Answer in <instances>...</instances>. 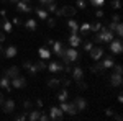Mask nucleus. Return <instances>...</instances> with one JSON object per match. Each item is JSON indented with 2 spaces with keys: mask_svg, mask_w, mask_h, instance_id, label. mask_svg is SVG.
<instances>
[{
  "mask_svg": "<svg viewBox=\"0 0 123 121\" xmlns=\"http://www.w3.org/2000/svg\"><path fill=\"white\" fill-rule=\"evenodd\" d=\"M104 54H105V49H104V46H100V44H94L92 49L89 51V56L92 57L94 61H100V59L104 57Z\"/></svg>",
  "mask_w": 123,
  "mask_h": 121,
  "instance_id": "3",
  "label": "nucleus"
},
{
  "mask_svg": "<svg viewBox=\"0 0 123 121\" xmlns=\"http://www.w3.org/2000/svg\"><path fill=\"white\" fill-rule=\"evenodd\" d=\"M26 2H28V0H26Z\"/></svg>",
  "mask_w": 123,
  "mask_h": 121,
  "instance_id": "62",
  "label": "nucleus"
},
{
  "mask_svg": "<svg viewBox=\"0 0 123 121\" xmlns=\"http://www.w3.org/2000/svg\"><path fill=\"white\" fill-rule=\"evenodd\" d=\"M67 26L71 29V33H79V23H77V20H69Z\"/></svg>",
  "mask_w": 123,
  "mask_h": 121,
  "instance_id": "28",
  "label": "nucleus"
},
{
  "mask_svg": "<svg viewBox=\"0 0 123 121\" xmlns=\"http://www.w3.org/2000/svg\"><path fill=\"white\" fill-rule=\"evenodd\" d=\"M25 28L28 29V31H35V29L38 28V21L35 18H28L25 21Z\"/></svg>",
  "mask_w": 123,
  "mask_h": 121,
  "instance_id": "23",
  "label": "nucleus"
},
{
  "mask_svg": "<svg viewBox=\"0 0 123 121\" xmlns=\"http://www.w3.org/2000/svg\"><path fill=\"white\" fill-rule=\"evenodd\" d=\"M38 56L39 59H43V61H48L49 57H51V51L48 49V46H41L38 49Z\"/></svg>",
  "mask_w": 123,
  "mask_h": 121,
  "instance_id": "20",
  "label": "nucleus"
},
{
  "mask_svg": "<svg viewBox=\"0 0 123 121\" xmlns=\"http://www.w3.org/2000/svg\"><path fill=\"white\" fill-rule=\"evenodd\" d=\"M82 44H84V51H85V52H89V51L92 49V46H94V43H92L90 39H85V41H82Z\"/></svg>",
  "mask_w": 123,
  "mask_h": 121,
  "instance_id": "34",
  "label": "nucleus"
},
{
  "mask_svg": "<svg viewBox=\"0 0 123 121\" xmlns=\"http://www.w3.org/2000/svg\"><path fill=\"white\" fill-rule=\"evenodd\" d=\"M0 106H2V111L7 113V115L15 111V102H13V100H3V103H2Z\"/></svg>",
  "mask_w": 123,
  "mask_h": 121,
  "instance_id": "14",
  "label": "nucleus"
},
{
  "mask_svg": "<svg viewBox=\"0 0 123 121\" xmlns=\"http://www.w3.org/2000/svg\"><path fill=\"white\" fill-rule=\"evenodd\" d=\"M31 108H33V103L30 102V100H25V102H23V110H25V111H30Z\"/></svg>",
  "mask_w": 123,
  "mask_h": 121,
  "instance_id": "40",
  "label": "nucleus"
},
{
  "mask_svg": "<svg viewBox=\"0 0 123 121\" xmlns=\"http://www.w3.org/2000/svg\"><path fill=\"white\" fill-rule=\"evenodd\" d=\"M66 57L69 59V62H77L80 59V54L77 47H66Z\"/></svg>",
  "mask_w": 123,
  "mask_h": 121,
  "instance_id": "10",
  "label": "nucleus"
},
{
  "mask_svg": "<svg viewBox=\"0 0 123 121\" xmlns=\"http://www.w3.org/2000/svg\"><path fill=\"white\" fill-rule=\"evenodd\" d=\"M51 2H54V0H39V5L41 7H46L48 3H51Z\"/></svg>",
  "mask_w": 123,
  "mask_h": 121,
  "instance_id": "50",
  "label": "nucleus"
},
{
  "mask_svg": "<svg viewBox=\"0 0 123 121\" xmlns=\"http://www.w3.org/2000/svg\"><path fill=\"white\" fill-rule=\"evenodd\" d=\"M120 18H122V17H120L118 13H115V15H112V21H120Z\"/></svg>",
  "mask_w": 123,
  "mask_h": 121,
  "instance_id": "51",
  "label": "nucleus"
},
{
  "mask_svg": "<svg viewBox=\"0 0 123 121\" xmlns=\"http://www.w3.org/2000/svg\"><path fill=\"white\" fill-rule=\"evenodd\" d=\"M48 87L49 88H57L59 85H61V79H57V77H53V79H48Z\"/></svg>",
  "mask_w": 123,
  "mask_h": 121,
  "instance_id": "27",
  "label": "nucleus"
},
{
  "mask_svg": "<svg viewBox=\"0 0 123 121\" xmlns=\"http://www.w3.org/2000/svg\"><path fill=\"white\" fill-rule=\"evenodd\" d=\"M82 36L80 35H77V33H71V36L67 38V44L71 47H79L80 44H82Z\"/></svg>",
  "mask_w": 123,
  "mask_h": 121,
  "instance_id": "9",
  "label": "nucleus"
},
{
  "mask_svg": "<svg viewBox=\"0 0 123 121\" xmlns=\"http://www.w3.org/2000/svg\"><path fill=\"white\" fill-rule=\"evenodd\" d=\"M87 87H89V85L85 84L82 79H80V80H77V88H79V90H87Z\"/></svg>",
  "mask_w": 123,
  "mask_h": 121,
  "instance_id": "39",
  "label": "nucleus"
},
{
  "mask_svg": "<svg viewBox=\"0 0 123 121\" xmlns=\"http://www.w3.org/2000/svg\"><path fill=\"white\" fill-rule=\"evenodd\" d=\"M12 25H15V26H20L21 25V20L18 17H15V18H12Z\"/></svg>",
  "mask_w": 123,
  "mask_h": 121,
  "instance_id": "48",
  "label": "nucleus"
},
{
  "mask_svg": "<svg viewBox=\"0 0 123 121\" xmlns=\"http://www.w3.org/2000/svg\"><path fill=\"white\" fill-rule=\"evenodd\" d=\"M10 85H12V88H25L26 87V79L18 75V77H15V79L10 80Z\"/></svg>",
  "mask_w": 123,
  "mask_h": 121,
  "instance_id": "12",
  "label": "nucleus"
},
{
  "mask_svg": "<svg viewBox=\"0 0 123 121\" xmlns=\"http://www.w3.org/2000/svg\"><path fill=\"white\" fill-rule=\"evenodd\" d=\"M104 15H105V13H104V10H102V8H97V10H95V18H97V20L104 18Z\"/></svg>",
  "mask_w": 123,
  "mask_h": 121,
  "instance_id": "43",
  "label": "nucleus"
},
{
  "mask_svg": "<svg viewBox=\"0 0 123 121\" xmlns=\"http://www.w3.org/2000/svg\"><path fill=\"white\" fill-rule=\"evenodd\" d=\"M33 64V62H31V61H25V62H23V69H25V70H28L30 69V65Z\"/></svg>",
  "mask_w": 123,
  "mask_h": 121,
  "instance_id": "49",
  "label": "nucleus"
},
{
  "mask_svg": "<svg viewBox=\"0 0 123 121\" xmlns=\"http://www.w3.org/2000/svg\"><path fill=\"white\" fill-rule=\"evenodd\" d=\"M36 65H38V69H39V70H46V67H48L46 62H44L43 59H39L38 62H36Z\"/></svg>",
  "mask_w": 123,
  "mask_h": 121,
  "instance_id": "42",
  "label": "nucleus"
},
{
  "mask_svg": "<svg viewBox=\"0 0 123 121\" xmlns=\"http://www.w3.org/2000/svg\"><path fill=\"white\" fill-rule=\"evenodd\" d=\"M61 110H62V113H66V115H69V116H74L77 113V108H76V105L72 102H61V106H59Z\"/></svg>",
  "mask_w": 123,
  "mask_h": 121,
  "instance_id": "4",
  "label": "nucleus"
},
{
  "mask_svg": "<svg viewBox=\"0 0 123 121\" xmlns=\"http://www.w3.org/2000/svg\"><path fill=\"white\" fill-rule=\"evenodd\" d=\"M76 8L77 10H85L87 8V0H76Z\"/></svg>",
  "mask_w": 123,
  "mask_h": 121,
  "instance_id": "32",
  "label": "nucleus"
},
{
  "mask_svg": "<svg viewBox=\"0 0 123 121\" xmlns=\"http://www.w3.org/2000/svg\"><path fill=\"white\" fill-rule=\"evenodd\" d=\"M89 70H90L92 74H104L105 72V69H104V65H102L100 61H97L95 64H92L90 67H89Z\"/></svg>",
  "mask_w": 123,
  "mask_h": 121,
  "instance_id": "19",
  "label": "nucleus"
},
{
  "mask_svg": "<svg viewBox=\"0 0 123 121\" xmlns=\"http://www.w3.org/2000/svg\"><path fill=\"white\" fill-rule=\"evenodd\" d=\"M0 2H2V3H7V2H8V0H0Z\"/></svg>",
  "mask_w": 123,
  "mask_h": 121,
  "instance_id": "60",
  "label": "nucleus"
},
{
  "mask_svg": "<svg viewBox=\"0 0 123 121\" xmlns=\"http://www.w3.org/2000/svg\"><path fill=\"white\" fill-rule=\"evenodd\" d=\"M108 47H110L112 54H122V51H123L122 38H117V39H112V41L108 43Z\"/></svg>",
  "mask_w": 123,
  "mask_h": 121,
  "instance_id": "5",
  "label": "nucleus"
},
{
  "mask_svg": "<svg viewBox=\"0 0 123 121\" xmlns=\"http://www.w3.org/2000/svg\"><path fill=\"white\" fill-rule=\"evenodd\" d=\"M39 113H41V110H30L28 111V118L26 120H30V121H38L39 120Z\"/></svg>",
  "mask_w": 123,
  "mask_h": 121,
  "instance_id": "25",
  "label": "nucleus"
},
{
  "mask_svg": "<svg viewBox=\"0 0 123 121\" xmlns=\"http://www.w3.org/2000/svg\"><path fill=\"white\" fill-rule=\"evenodd\" d=\"M113 118H115L117 121H122V120H123V116L120 115V113H117V115H113Z\"/></svg>",
  "mask_w": 123,
  "mask_h": 121,
  "instance_id": "52",
  "label": "nucleus"
},
{
  "mask_svg": "<svg viewBox=\"0 0 123 121\" xmlns=\"http://www.w3.org/2000/svg\"><path fill=\"white\" fill-rule=\"evenodd\" d=\"M36 106L38 108H43V100H36Z\"/></svg>",
  "mask_w": 123,
  "mask_h": 121,
  "instance_id": "56",
  "label": "nucleus"
},
{
  "mask_svg": "<svg viewBox=\"0 0 123 121\" xmlns=\"http://www.w3.org/2000/svg\"><path fill=\"white\" fill-rule=\"evenodd\" d=\"M46 69L51 74H59V72L64 70V64H61V61H51V62L48 64Z\"/></svg>",
  "mask_w": 123,
  "mask_h": 121,
  "instance_id": "8",
  "label": "nucleus"
},
{
  "mask_svg": "<svg viewBox=\"0 0 123 121\" xmlns=\"http://www.w3.org/2000/svg\"><path fill=\"white\" fill-rule=\"evenodd\" d=\"M0 51H2V43H0Z\"/></svg>",
  "mask_w": 123,
  "mask_h": 121,
  "instance_id": "61",
  "label": "nucleus"
},
{
  "mask_svg": "<svg viewBox=\"0 0 123 121\" xmlns=\"http://www.w3.org/2000/svg\"><path fill=\"white\" fill-rule=\"evenodd\" d=\"M67 98H69V92H67V88H61V92L57 93V102L61 103V102H66Z\"/></svg>",
  "mask_w": 123,
  "mask_h": 121,
  "instance_id": "26",
  "label": "nucleus"
},
{
  "mask_svg": "<svg viewBox=\"0 0 123 121\" xmlns=\"http://www.w3.org/2000/svg\"><path fill=\"white\" fill-rule=\"evenodd\" d=\"M77 13V8L74 5H64L62 8H59L54 12V15H56V18H61V17H67V18H71V17H76Z\"/></svg>",
  "mask_w": 123,
  "mask_h": 121,
  "instance_id": "2",
  "label": "nucleus"
},
{
  "mask_svg": "<svg viewBox=\"0 0 123 121\" xmlns=\"http://www.w3.org/2000/svg\"><path fill=\"white\" fill-rule=\"evenodd\" d=\"M71 79H72V82H77V80H80V79H84V69L82 67H72V70H71Z\"/></svg>",
  "mask_w": 123,
  "mask_h": 121,
  "instance_id": "11",
  "label": "nucleus"
},
{
  "mask_svg": "<svg viewBox=\"0 0 123 121\" xmlns=\"http://www.w3.org/2000/svg\"><path fill=\"white\" fill-rule=\"evenodd\" d=\"M0 87L5 88L7 92H12V85H10V79H8V77H5V75L0 77Z\"/></svg>",
  "mask_w": 123,
  "mask_h": 121,
  "instance_id": "24",
  "label": "nucleus"
},
{
  "mask_svg": "<svg viewBox=\"0 0 123 121\" xmlns=\"http://www.w3.org/2000/svg\"><path fill=\"white\" fill-rule=\"evenodd\" d=\"M10 3H13V5H15V3H18V0H8Z\"/></svg>",
  "mask_w": 123,
  "mask_h": 121,
  "instance_id": "59",
  "label": "nucleus"
},
{
  "mask_svg": "<svg viewBox=\"0 0 123 121\" xmlns=\"http://www.w3.org/2000/svg\"><path fill=\"white\" fill-rule=\"evenodd\" d=\"M112 39H113V31H110L107 26H102V28L95 33L92 43L94 44H108Z\"/></svg>",
  "mask_w": 123,
  "mask_h": 121,
  "instance_id": "1",
  "label": "nucleus"
},
{
  "mask_svg": "<svg viewBox=\"0 0 123 121\" xmlns=\"http://www.w3.org/2000/svg\"><path fill=\"white\" fill-rule=\"evenodd\" d=\"M28 72H30V74H31V75H35V74H36V72H39V69H38V65H36V62H35V64H31V65H30Z\"/></svg>",
  "mask_w": 123,
  "mask_h": 121,
  "instance_id": "38",
  "label": "nucleus"
},
{
  "mask_svg": "<svg viewBox=\"0 0 123 121\" xmlns=\"http://www.w3.org/2000/svg\"><path fill=\"white\" fill-rule=\"evenodd\" d=\"M53 52H54V54H56L57 56V52H59V51H61V47H62V44H61V41H54V43H53Z\"/></svg>",
  "mask_w": 123,
  "mask_h": 121,
  "instance_id": "33",
  "label": "nucleus"
},
{
  "mask_svg": "<svg viewBox=\"0 0 123 121\" xmlns=\"http://www.w3.org/2000/svg\"><path fill=\"white\" fill-rule=\"evenodd\" d=\"M79 31L82 33V36H87V35L90 33V23H82V25H79Z\"/></svg>",
  "mask_w": 123,
  "mask_h": 121,
  "instance_id": "29",
  "label": "nucleus"
},
{
  "mask_svg": "<svg viewBox=\"0 0 123 121\" xmlns=\"http://www.w3.org/2000/svg\"><path fill=\"white\" fill-rule=\"evenodd\" d=\"M115 64L113 61V54H104V57H102V65H104L105 70H108V69H112V65Z\"/></svg>",
  "mask_w": 123,
  "mask_h": 121,
  "instance_id": "16",
  "label": "nucleus"
},
{
  "mask_svg": "<svg viewBox=\"0 0 123 121\" xmlns=\"http://www.w3.org/2000/svg\"><path fill=\"white\" fill-rule=\"evenodd\" d=\"M112 69H113L115 74H123V67L120 64H113V65H112Z\"/></svg>",
  "mask_w": 123,
  "mask_h": 121,
  "instance_id": "41",
  "label": "nucleus"
},
{
  "mask_svg": "<svg viewBox=\"0 0 123 121\" xmlns=\"http://www.w3.org/2000/svg\"><path fill=\"white\" fill-rule=\"evenodd\" d=\"M102 26H104V25H102V21H100V20H97V21H94V23H90V31H92V33H97Z\"/></svg>",
  "mask_w": 123,
  "mask_h": 121,
  "instance_id": "30",
  "label": "nucleus"
},
{
  "mask_svg": "<svg viewBox=\"0 0 123 121\" xmlns=\"http://www.w3.org/2000/svg\"><path fill=\"white\" fill-rule=\"evenodd\" d=\"M72 103L76 105L77 111H85V110H87V100H85L84 97H76Z\"/></svg>",
  "mask_w": 123,
  "mask_h": 121,
  "instance_id": "15",
  "label": "nucleus"
},
{
  "mask_svg": "<svg viewBox=\"0 0 123 121\" xmlns=\"http://www.w3.org/2000/svg\"><path fill=\"white\" fill-rule=\"evenodd\" d=\"M117 100H118L120 103L123 102V93H118V95H117Z\"/></svg>",
  "mask_w": 123,
  "mask_h": 121,
  "instance_id": "54",
  "label": "nucleus"
},
{
  "mask_svg": "<svg viewBox=\"0 0 123 121\" xmlns=\"http://www.w3.org/2000/svg\"><path fill=\"white\" fill-rule=\"evenodd\" d=\"M44 8H46L48 12H53V13H54V12L57 10V3H56V0H54V2H51V3H48Z\"/></svg>",
  "mask_w": 123,
  "mask_h": 121,
  "instance_id": "36",
  "label": "nucleus"
},
{
  "mask_svg": "<svg viewBox=\"0 0 123 121\" xmlns=\"http://www.w3.org/2000/svg\"><path fill=\"white\" fill-rule=\"evenodd\" d=\"M2 75L8 77L10 80H12V79H15V77H18V75H20V67H17V65H12V67H8V69H5Z\"/></svg>",
  "mask_w": 123,
  "mask_h": 121,
  "instance_id": "13",
  "label": "nucleus"
},
{
  "mask_svg": "<svg viewBox=\"0 0 123 121\" xmlns=\"http://www.w3.org/2000/svg\"><path fill=\"white\" fill-rule=\"evenodd\" d=\"M26 118H28V111H21L20 115L15 116V120H18V121H25Z\"/></svg>",
  "mask_w": 123,
  "mask_h": 121,
  "instance_id": "37",
  "label": "nucleus"
},
{
  "mask_svg": "<svg viewBox=\"0 0 123 121\" xmlns=\"http://www.w3.org/2000/svg\"><path fill=\"white\" fill-rule=\"evenodd\" d=\"M48 120H49V115H48V113H44V111L39 113V120L38 121H48Z\"/></svg>",
  "mask_w": 123,
  "mask_h": 121,
  "instance_id": "46",
  "label": "nucleus"
},
{
  "mask_svg": "<svg viewBox=\"0 0 123 121\" xmlns=\"http://www.w3.org/2000/svg\"><path fill=\"white\" fill-rule=\"evenodd\" d=\"M105 115H107L108 118H113V115H115V110H113V108H105Z\"/></svg>",
  "mask_w": 123,
  "mask_h": 121,
  "instance_id": "47",
  "label": "nucleus"
},
{
  "mask_svg": "<svg viewBox=\"0 0 123 121\" xmlns=\"http://www.w3.org/2000/svg\"><path fill=\"white\" fill-rule=\"evenodd\" d=\"M3 52H5V57L7 59H13V57H17V54H18V49H17V46H8Z\"/></svg>",
  "mask_w": 123,
  "mask_h": 121,
  "instance_id": "22",
  "label": "nucleus"
},
{
  "mask_svg": "<svg viewBox=\"0 0 123 121\" xmlns=\"http://www.w3.org/2000/svg\"><path fill=\"white\" fill-rule=\"evenodd\" d=\"M0 17L5 18V17H7V10H0Z\"/></svg>",
  "mask_w": 123,
  "mask_h": 121,
  "instance_id": "55",
  "label": "nucleus"
},
{
  "mask_svg": "<svg viewBox=\"0 0 123 121\" xmlns=\"http://www.w3.org/2000/svg\"><path fill=\"white\" fill-rule=\"evenodd\" d=\"M48 115H49V120H53V121H59L64 118V113H62V110L59 106H51Z\"/></svg>",
  "mask_w": 123,
  "mask_h": 121,
  "instance_id": "7",
  "label": "nucleus"
},
{
  "mask_svg": "<svg viewBox=\"0 0 123 121\" xmlns=\"http://www.w3.org/2000/svg\"><path fill=\"white\" fill-rule=\"evenodd\" d=\"M48 26H49V28H54V26H56V18H51V17H48Z\"/></svg>",
  "mask_w": 123,
  "mask_h": 121,
  "instance_id": "44",
  "label": "nucleus"
},
{
  "mask_svg": "<svg viewBox=\"0 0 123 121\" xmlns=\"http://www.w3.org/2000/svg\"><path fill=\"white\" fill-rule=\"evenodd\" d=\"M3 100H5V95H3V93L0 92V105H2V103H3Z\"/></svg>",
  "mask_w": 123,
  "mask_h": 121,
  "instance_id": "58",
  "label": "nucleus"
},
{
  "mask_svg": "<svg viewBox=\"0 0 123 121\" xmlns=\"http://www.w3.org/2000/svg\"><path fill=\"white\" fill-rule=\"evenodd\" d=\"M110 84L113 85V87H122L123 84V79H122V74H112L110 75Z\"/></svg>",
  "mask_w": 123,
  "mask_h": 121,
  "instance_id": "21",
  "label": "nucleus"
},
{
  "mask_svg": "<svg viewBox=\"0 0 123 121\" xmlns=\"http://www.w3.org/2000/svg\"><path fill=\"white\" fill-rule=\"evenodd\" d=\"M35 10V13H36V17H38L39 20H48V17H49V12H48L44 7H36V8H33Z\"/></svg>",
  "mask_w": 123,
  "mask_h": 121,
  "instance_id": "17",
  "label": "nucleus"
},
{
  "mask_svg": "<svg viewBox=\"0 0 123 121\" xmlns=\"http://www.w3.org/2000/svg\"><path fill=\"white\" fill-rule=\"evenodd\" d=\"M0 28H2V31H5V33H12L13 31V25L7 18H2L0 20Z\"/></svg>",
  "mask_w": 123,
  "mask_h": 121,
  "instance_id": "18",
  "label": "nucleus"
},
{
  "mask_svg": "<svg viewBox=\"0 0 123 121\" xmlns=\"http://www.w3.org/2000/svg\"><path fill=\"white\" fill-rule=\"evenodd\" d=\"M89 3H90L92 7H95V8H100L105 3V0H89Z\"/></svg>",
  "mask_w": 123,
  "mask_h": 121,
  "instance_id": "35",
  "label": "nucleus"
},
{
  "mask_svg": "<svg viewBox=\"0 0 123 121\" xmlns=\"http://www.w3.org/2000/svg\"><path fill=\"white\" fill-rule=\"evenodd\" d=\"M61 85H62L64 88H69V87L72 85V79H69V77H61Z\"/></svg>",
  "mask_w": 123,
  "mask_h": 121,
  "instance_id": "31",
  "label": "nucleus"
},
{
  "mask_svg": "<svg viewBox=\"0 0 123 121\" xmlns=\"http://www.w3.org/2000/svg\"><path fill=\"white\" fill-rule=\"evenodd\" d=\"M53 43H54V39H51V38H49V39L46 41V46H53Z\"/></svg>",
  "mask_w": 123,
  "mask_h": 121,
  "instance_id": "57",
  "label": "nucleus"
},
{
  "mask_svg": "<svg viewBox=\"0 0 123 121\" xmlns=\"http://www.w3.org/2000/svg\"><path fill=\"white\" fill-rule=\"evenodd\" d=\"M15 8H17L18 13H31L33 12V7L26 0H18V3H15Z\"/></svg>",
  "mask_w": 123,
  "mask_h": 121,
  "instance_id": "6",
  "label": "nucleus"
},
{
  "mask_svg": "<svg viewBox=\"0 0 123 121\" xmlns=\"http://www.w3.org/2000/svg\"><path fill=\"white\" fill-rule=\"evenodd\" d=\"M5 41V31H0V43Z\"/></svg>",
  "mask_w": 123,
  "mask_h": 121,
  "instance_id": "53",
  "label": "nucleus"
},
{
  "mask_svg": "<svg viewBox=\"0 0 123 121\" xmlns=\"http://www.w3.org/2000/svg\"><path fill=\"white\" fill-rule=\"evenodd\" d=\"M120 7H122V0H112V8L118 10Z\"/></svg>",
  "mask_w": 123,
  "mask_h": 121,
  "instance_id": "45",
  "label": "nucleus"
}]
</instances>
